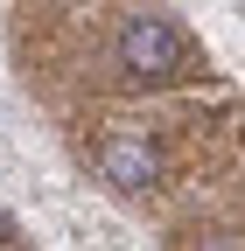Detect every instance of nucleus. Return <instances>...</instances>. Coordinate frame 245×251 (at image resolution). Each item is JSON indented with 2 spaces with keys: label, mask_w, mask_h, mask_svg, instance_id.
Masks as SVG:
<instances>
[{
  "label": "nucleus",
  "mask_w": 245,
  "mask_h": 251,
  "mask_svg": "<svg viewBox=\"0 0 245 251\" xmlns=\"http://www.w3.org/2000/svg\"><path fill=\"white\" fill-rule=\"evenodd\" d=\"M119 70L140 77V84L196 77V42L182 35L168 14H126V28H119Z\"/></svg>",
  "instance_id": "f257e3e1"
},
{
  "label": "nucleus",
  "mask_w": 245,
  "mask_h": 251,
  "mask_svg": "<svg viewBox=\"0 0 245 251\" xmlns=\"http://www.w3.org/2000/svg\"><path fill=\"white\" fill-rule=\"evenodd\" d=\"M98 175L112 188H126V196H140V188L161 181V153L147 140H133V133H112V140H98Z\"/></svg>",
  "instance_id": "f03ea898"
},
{
  "label": "nucleus",
  "mask_w": 245,
  "mask_h": 251,
  "mask_svg": "<svg viewBox=\"0 0 245 251\" xmlns=\"http://www.w3.org/2000/svg\"><path fill=\"white\" fill-rule=\"evenodd\" d=\"M14 237H21V224H14L7 209H0V244H14Z\"/></svg>",
  "instance_id": "7ed1b4c3"
}]
</instances>
